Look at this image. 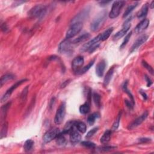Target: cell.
<instances>
[{
    "mask_svg": "<svg viewBox=\"0 0 154 154\" xmlns=\"http://www.w3.org/2000/svg\"><path fill=\"white\" fill-rule=\"evenodd\" d=\"M107 12L106 10H103L100 12L91 23V30L93 32L98 31L104 25L105 22L107 20Z\"/></svg>",
    "mask_w": 154,
    "mask_h": 154,
    "instance_id": "obj_1",
    "label": "cell"
},
{
    "mask_svg": "<svg viewBox=\"0 0 154 154\" xmlns=\"http://www.w3.org/2000/svg\"><path fill=\"white\" fill-rule=\"evenodd\" d=\"M47 13V7L42 4L36 5L28 12L29 16L32 18H42Z\"/></svg>",
    "mask_w": 154,
    "mask_h": 154,
    "instance_id": "obj_2",
    "label": "cell"
},
{
    "mask_svg": "<svg viewBox=\"0 0 154 154\" xmlns=\"http://www.w3.org/2000/svg\"><path fill=\"white\" fill-rule=\"evenodd\" d=\"M83 27V23H76L72 24L66 32V39H70L75 37V36H77L81 31Z\"/></svg>",
    "mask_w": 154,
    "mask_h": 154,
    "instance_id": "obj_3",
    "label": "cell"
},
{
    "mask_svg": "<svg viewBox=\"0 0 154 154\" xmlns=\"http://www.w3.org/2000/svg\"><path fill=\"white\" fill-rule=\"evenodd\" d=\"M125 4V1H116L114 2L111 11L109 13V17L111 19H114L118 16Z\"/></svg>",
    "mask_w": 154,
    "mask_h": 154,
    "instance_id": "obj_4",
    "label": "cell"
},
{
    "mask_svg": "<svg viewBox=\"0 0 154 154\" xmlns=\"http://www.w3.org/2000/svg\"><path fill=\"white\" fill-rule=\"evenodd\" d=\"M72 42L66 39L62 41L58 46V52L61 54H68L72 51Z\"/></svg>",
    "mask_w": 154,
    "mask_h": 154,
    "instance_id": "obj_5",
    "label": "cell"
},
{
    "mask_svg": "<svg viewBox=\"0 0 154 154\" xmlns=\"http://www.w3.org/2000/svg\"><path fill=\"white\" fill-rule=\"evenodd\" d=\"M66 114V104L65 102H62L60 105L57 109L55 118H54V122L56 125L61 124L65 117Z\"/></svg>",
    "mask_w": 154,
    "mask_h": 154,
    "instance_id": "obj_6",
    "label": "cell"
},
{
    "mask_svg": "<svg viewBox=\"0 0 154 154\" xmlns=\"http://www.w3.org/2000/svg\"><path fill=\"white\" fill-rule=\"evenodd\" d=\"M61 133L60 129L57 128H52L48 130L43 136V141L45 143H49L55 139Z\"/></svg>",
    "mask_w": 154,
    "mask_h": 154,
    "instance_id": "obj_7",
    "label": "cell"
},
{
    "mask_svg": "<svg viewBox=\"0 0 154 154\" xmlns=\"http://www.w3.org/2000/svg\"><path fill=\"white\" fill-rule=\"evenodd\" d=\"M27 81V79H21L20 81H17L15 84H14L10 88H9V89L7 90L5 93L2 97L1 99V102H4L8 99L10 97L13 92L16 89H17V88L19 86H21V84H23L24 83Z\"/></svg>",
    "mask_w": 154,
    "mask_h": 154,
    "instance_id": "obj_8",
    "label": "cell"
},
{
    "mask_svg": "<svg viewBox=\"0 0 154 154\" xmlns=\"http://www.w3.org/2000/svg\"><path fill=\"white\" fill-rule=\"evenodd\" d=\"M148 116V112L147 111L144 112L140 116H139L136 119H135L133 122H132L128 127V128L129 129H134L135 128H136L137 127H138V126H140V125L146 119H147V117Z\"/></svg>",
    "mask_w": 154,
    "mask_h": 154,
    "instance_id": "obj_9",
    "label": "cell"
},
{
    "mask_svg": "<svg viewBox=\"0 0 154 154\" xmlns=\"http://www.w3.org/2000/svg\"><path fill=\"white\" fill-rule=\"evenodd\" d=\"M84 60L82 56H78L75 57L72 62V68L74 72L78 74L79 70L81 69V67L84 64Z\"/></svg>",
    "mask_w": 154,
    "mask_h": 154,
    "instance_id": "obj_10",
    "label": "cell"
},
{
    "mask_svg": "<svg viewBox=\"0 0 154 154\" xmlns=\"http://www.w3.org/2000/svg\"><path fill=\"white\" fill-rule=\"evenodd\" d=\"M100 41H101V35L99 34L98 36H97V37L94 38L90 41L85 43L84 45H83L81 48L80 49V52L84 53V52H86V51H88L93 46L96 45L97 43H98Z\"/></svg>",
    "mask_w": 154,
    "mask_h": 154,
    "instance_id": "obj_11",
    "label": "cell"
},
{
    "mask_svg": "<svg viewBox=\"0 0 154 154\" xmlns=\"http://www.w3.org/2000/svg\"><path fill=\"white\" fill-rule=\"evenodd\" d=\"M75 127L73 128L69 133V138H70V142L73 144H76L78 143L81 138L80 134L79 133L78 131L75 129Z\"/></svg>",
    "mask_w": 154,
    "mask_h": 154,
    "instance_id": "obj_12",
    "label": "cell"
},
{
    "mask_svg": "<svg viewBox=\"0 0 154 154\" xmlns=\"http://www.w3.org/2000/svg\"><path fill=\"white\" fill-rule=\"evenodd\" d=\"M148 36L146 34H143L140 36V37H139L134 43L133 46H132L130 52L132 53L133 52V51H136L138 47H140L141 45H142L143 44L148 40Z\"/></svg>",
    "mask_w": 154,
    "mask_h": 154,
    "instance_id": "obj_13",
    "label": "cell"
},
{
    "mask_svg": "<svg viewBox=\"0 0 154 154\" xmlns=\"http://www.w3.org/2000/svg\"><path fill=\"white\" fill-rule=\"evenodd\" d=\"M149 25V19H144L134 29L135 33L137 34H140L148 27Z\"/></svg>",
    "mask_w": 154,
    "mask_h": 154,
    "instance_id": "obj_14",
    "label": "cell"
},
{
    "mask_svg": "<svg viewBox=\"0 0 154 154\" xmlns=\"http://www.w3.org/2000/svg\"><path fill=\"white\" fill-rule=\"evenodd\" d=\"M130 28H131V24H127V25H123V28L122 29V30L114 35L113 40H118L122 38L124 36H125V34L127 33V32L128 31Z\"/></svg>",
    "mask_w": 154,
    "mask_h": 154,
    "instance_id": "obj_15",
    "label": "cell"
},
{
    "mask_svg": "<svg viewBox=\"0 0 154 154\" xmlns=\"http://www.w3.org/2000/svg\"><path fill=\"white\" fill-rule=\"evenodd\" d=\"M105 67H106V62L104 60L99 62L97 65L96 74L99 77H101L103 76Z\"/></svg>",
    "mask_w": 154,
    "mask_h": 154,
    "instance_id": "obj_16",
    "label": "cell"
},
{
    "mask_svg": "<svg viewBox=\"0 0 154 154\" xmlns=\"http://www.w3.org/2000/svg\"><path fill=\"white\" fill-rule=\"evenodd\" d=\"M89 14V12H88V10H84L83 12L79 13L77 15L74 17V18L72 20V23H82L81 21L84 20V19L87 17V16Z\"/></svg>",
    "mask_w": 154,
    "mask_h": 154,
    "instance_id": "obj_17",
    "label": "cell"
},
{
    "mask_svg": "<svg viewBox=\"0 0 154 154\" xmlns=\"http://www.w3.org/2000/svg\"><path fill=\"white\" fill-rule=\"evenodd\" d=\"M149 9V5L146 3L143 5V7L141 8V9L137 13V16L138 18L141 19L144 18L146 15H147Z\"/></svg>",
    "mask_w": 154,
    "mask_h": 154,
    "instance_id": "obj_18",
    "label": "cell"
},
{
    "mask_svg": "<svg viewBox=\"0 0 154 154\" xmlns=\"http://www.w3.org/2000/svg\"><path fill=\"white\" fill-rule=\"evenodd\" d=\"M90 37V35L89 33H84L83 34L81 35L79 37L74 39L72 41L73 44H79L80 43H83L86 41L87 39H89Z\"/></svg>",
    "mask_w": 154,
    "mask_h": 154,
    "instance_id": "obj_19",
    "label": "cell"
},
{
    "mask_svg": "<svg viewBox=\"0 0 154 154\" xmlns=\"http://www.w3.org/2000/svg\"><path fill=\"white\" fill-rule=\"evenodd\" d=\"M114 68L113 67L107 72V74L104 78V87H107L109 84L110 82V81H111V79L113 77V74H114Z\"/></svg>",
    "mask_w": 154,
    "mask_h": 154,
    "instance_id": "obj_20",
    "label": "cell"
},
{
    "mask_svg": "<svg viewBox=\"0 0 154 154\" xmlns=\"http://www.w3.org/2000/svg\"><path fill=\"white\" fill-rule=\"evenodd\" d=\"M75 121H69L66 123V124L65 125L64 128L63 129V131L62 132V133L65 134H69L70 131L75 127Z\"/></svg>",
    "mask_w": 154,
    "mask_h": 154,
    "instance_id": "obj_21",
    "label": "cell"
},
{
    "mask_svg": "<svg viewBox=\"0 0 154 154\" xmlns=\"http://www.w3.org/2000/svg\"><path fill=\"white\" fill-rule=\"evenodd\" d=\"M112 131L111 130H107L105 133H104L103 136L101 138V142L102 144H106L110 140L111 136H112Z\"/></svg>",
    "mask_w": 154,
    "mask_h": 154,
    "instance_id": "obj_22",
    "label": "cell"
},
{
    "mask_svg": "<svg viewBox=\"0 0 154 154\" xmlns=\"http://www.w3.org/2000/svg\"><path fill=\"white\" fill-rule=\"evenodd\" d=\"M75 127L76 129L81 133H85L87 130L86 125L81 121H75Z\"/></svg>",
    "mask_w": 154,
    "mask_h": 154,
    "instance_id": "obj_23",
    "label": "cell"
},
{
    "mask_svg": "<svg viewBox=\"0 0 154 154\" xmlns=\"http://www.w3.org/2000/svg\"><path fill=\"white\" fill-rule=\"evenodd\" d=\"M79 110L81 114H86L88 113H89L90 110V102H86L83 105H81L79 107Z\"/></svg>",
    "mask_w": 154,
    "mask_h": 154,
    "instance_id": "obj_24",
    "label": "cell"
},
{
    "mask_svg": "<svg viewBox=\"0 0 154 154\" xmlns=\"http://www.w3.org/2000/svg\"><path fill=\"white\" fill-rule=\"evenodd\" d=\"M113 31V28L111 27L108 28L107 30L104 31L102 34H101V41H105L110 36L111 34Z\"/></svg>",
    "mask_w": 154,
    "mask_h": 154,
    "instance_id": "obj_25",
    "label": "cell"
},
{
    "mask_svg": "<svg viewBox=\"0 0 154 154\" xmlns=\"http://www.w3.org/2000/svg\"><path fill=\"white\" fill-rule=\"evenodd\" d=\"M100 114L98 113H93L87 117V122L90 125H93L96 120L99 118Z\"/></svg>",
    "mask_w": 154,
    "mask_h": 154,
    "instance_id": "obj_26",
    "label": "cell"
},
{
    "mask_svg": "<svg viewBox=\"0 0 154 154\" xmlns=\"http://www.w3.org/2000/svg\"><path fill=\"white\" fill-rule=\"evenodd\" d=\"M56 139V143L59 146H64L67 143L66 138L64 137V134L62 133H60V134L57 136Z\"/></svg>",
    "mask_w": 154,
    "mask_h": 154,
    "instance_id": "obj_27",
    "label": "cell"
},
{
    "mask_svg": "<svg viewBox=\"0 0 154 154\" xmlns=\"http://www.w3.org/2000/svg\"><path fill=\"white\" fill-rule=\"evenodd\" d=\"M14 78V76L11 74H7L3 76H2L0 81V83H1V87H2L5 83H7L9 80H12Z\"/></svg>",
    "mask_w": 154,
    "mask_h": 154,
    "instance_id": "obj_28",
    "label": "cell"
},
{
    "mask_svg": "<svg viewBox=\"0 0 154 154\" xmlns=\"http://www.w3.org/2000/svg\"><path fill=\"white\" fill-rule=\"evenodd\" d=\"M34 142L31 140V139H28L27 140L24 145V149L25 150V151L26 152H30L33 148V146H34Z\"/></svg>",
    "mask_w": 154,
    "mask_h": 154,
    "instance_id": "obj_29",
    "label": "cell"
},
{
    "mask_svg": "<svg viewBox=\"0 0 154 154\" xmlns=\"http://www.w3.org/2000/svg\"><path fill=\"white\" fill-rule=\"evenodd\" d=\"M137 5H138V3H135L134 4H132L129 5L125 11V12L123 13V18H125V17L128 16L129 14L132 12H133V10L137 6Z\"/></svg>",
    "mask_w": 154,
    "mask_h": 154,
    "instance_id": "obj_30",
    "label": "cell"
},
{
    "mask_svg": "<svg viewBox=\"0 0 154 154\" xmlns=\"http://www.w3.org/2000/svg\"><path fill=\"white\" fill-rule=\"evenodd\" d=\"M127 84H128V81H125L123 85L122 86V89H123V90L127 93L128 94V96L130 98V101H131L132 102V104H133V105H134V97L133 96V94H131V93L129 92V90H128V87H127Z\"/></svg>",
    "mask_w": 154,
    "mask_h": 154,
    "instance_id": "obj_31",
    "label": "cell"
},
{
    "mask_svg": "<svg viewBox=\"0 0 154 154\" xmlns=\"http://www.w3.org/2000/svg\"><path fill=\"white\" fill-rule=\"evenodd\" d=\"M94 61H95L94 59L93 60H92L87 66H84V68L81 69L79 70V71L78 72L77 74H85L86 72H87L88 70H89L90 69V68H92V66L93 65V64L94 63Z\"/></svg>",
    "mask_w": 154,
    "mask_h": 154,
    "instance_id": "obj_32",
    "label": "cell"
},
{
    "mask_svg": "<svg viewBox=\"0 0 154 154\" xmlns=\"http://www.w3.org/2000/svg\"><path fill=\"white\" fill-rule=\"evenodd\" d=\"M11 103L9 102V103L6 104L5 105H4L2 108H1V121H3L5 119V117L7 114V111H8V110L9 108V107H10Z\"/></svg>",
    "mask_w": 154,
    "mask_h": 154,
    "instance_id": "obj_33",
    "label": "cell"
},
{
    "mask_svg": "<svg viewBox=\"0 0 154 154\" xmlns=\"http://www.w3.org/2000/svg\"><path fill=\"white\" fill-rule=\"evenodd\" d=\"M7 129H8V123H7V122H4L1 128V134H0V138H1V139L6 137L7 133Z\"/></svg>",
    "mask_w": 154,
    "mask_h": 154,
    "instance_id": "obj_34",
    "label": "cell"
},
{
    "mask_svg": "<svg viewBox=\"0 0 154 154\" xmlns=\"http://www.w3.org/2000/svg\"><path fill=\"white\" fill-rule=\"evenodd\" d=\"M121 116H122V112H120L118 116H117V119H116L113 125V127H112V130L113 131H116L117 129V128L119 127V124H120V118H121Z\"/></svg>",
    "mask_w": 154,
    "mask_h": 154,
    "instance_id": "obj_35",
    "label": "cell"
},
{
    "mask_svg": "<svg viewBox=\"0 0 154 154\" xmlns=\"http://www.w3.org/2000/svg\"><path fill=\"white\" fill-rule=\"evenodd\" d=\"M93 101L94 102V104L98 107H100L101 106V96L98 93L94 92L93 94Z\"/></svg>",
    "mask_w": 154,
    "mask_h": 154,
    "instance_id": "obj_36",
    "label": "cell"
},
{
    "mask_svg": "<svg viewBox=\"0 0 154 154\" xmlns=\"http://www.w3.org/2000/svg\"><path fill=\"white\" fill-rule=\"evenodd\" d=\"M81 145L84 146L86 148H90V149H94L96 147V144L94 143L90 142V141H84L81 142Z\"/></svg>",
    "mask_w": 154,
    "mask_h": 154,
    "instance_id": "obj_37",
    "label": "cell"
},
{
    "mask_svg": "<svg viewBox=\"0 0 154 154\" xmlns=\"http://www.w3.org/2000/svg\"><path fill=\"white\" fill-rule=\"evenodd\" d=\"M131 35H132V31H131L130 33H129L127 36H126V37L124 39L122 43L121 44V45L120 47V49H123L127 45V44L128 43V42H129L131 37Z\"/></svg>",
    "mask_w": 154,
    "mask_h": 154,
    "instance_id": "obj_38",
    "label": "cell"
},
{
    "mask_svg": "<svg viewBox=\"0 0 154 154\" xmlns=\"http://www.w3.org/2000/svg\"><path fill=\"white\" fill-rule=\"evenodd\" d=\"M98 127L94 128L92 129L91 130H90L89 132H88V133L87 134V135L86 136V138L89 139V138H91L92 137H93L95 134V133H96L98 131Z\"/></svg>",
    "mask_w": 154,
    "mask_h": 154,
    "instance_id": "obj_39",
    "label": "cell"
},
{
    "mask_svg": "<svg viewBox=\"0 0 154 154\" xmlns=\"http://www.w3.org/2000/svg\"><path fill=\"white\" fill-rule=\"evenodd\" d=\"M142 64H143V66H144L146 69H148V70L149 71V72L151 73V74L152 75L153 74V68L151 66H150L147 62H145V61H143V62H142Z\"/></svg>",
    "mask_w": 154,
    "mask_h": 154,
    "instance_id": "obj_40",
    "label": "cell"
},
{
    "mask_svg": "<svg viewBox=\"0 0 154 154\" xmlns=\"http://www.w3.org/2000/svg\"><path fill=\"white\" fill-rule=\"evenodd\" d=\"M28 86H27L25 89H24L23 93H22L21 94V99L22 101H25L26 98H27V94H28Z\"/></svg>",
    "mask_w": 154,
    "mask_h": 154,
    "instance_id": "obj_41",
    "label": "cell"
},
{
    "mask_svg": "<svg viewBox=\"0 0 154 154\" xmlns=\"http://www.w3.org/2000/svg\"><path fill=\"white\" fill-rule=\"evenodd\" d=\"M116 147H113V146H103V147H101L99 149L101 151H111L114 149H115Z\"/></svg>",
    "mask_w": 154,
    "mask_h": 154,
    "instance_id": "obj_42",
    "label": "cell"
},
{
    "mask_svg": "<svg viewBox=\"0 0 154 154\" xmlns=\"http://www.w3.org/2000/svg\"><path fill=\"white\" fill-rule=\"evenodd\" d=\"M145 79L146 80V82H147V87H150L152 84V81H151V79L147 75H145Z\"/></svg>",
    "mask_w": 154,
    "mask_h": 154,
    "instance_id": "obj_43",
    "label": "cell"
},
{
    "mask_svg": "<svg viewBox=\"0 0 154 154\" xmlns=\"http://www.w3.org/2000/svg\"><path fill=\"white\" fill-rule=\"evenodd\" d=\"M125 104L127 106V107H128L129 108H133L134 105L133 104H131V102L130 101L126 99L125 101Z\"/></svg>",
    "mask_w": 154,
    "mask_h": 154,
    "instance_id": "obj_44",
    "label": "cell"
},
{
    "mask_svg": "<svg viewBox=\"0 0 154 154\" xmlns=\"http://www.w3.org/2000/svg\"><path fill=\"white\" fill-rule=\"evenodd\" d=\"M151 141L150 138H142L139 139V142L141 143H146V142H149Z\"/></svg>",
    "mask_w": 154,
    "mask_h": 154,
    "instance_id": "obj_45",
    "label": "cell"
},
{
    "mask_svg": "<svg viewBox=\"0 0 154 154\" xmlns=\"http://www.w3.org/2000/svg\"><path fill=\"white\" fill-rule=\"evenodd\" d=\"M1 29H2V31H4V33H5L7 30H8V27H7V25L5 24H3L1 25Z\"/></svg>",
    "mask_w": 154,
    "mask_h": 154,
    "instance_id": "obj_46",
    "label": "cell"
},
{
    "mask_svg": "<svg viewBox=\"0 0 154 154\" xmlns=\"http://www.w3.org/2000/svg\"><path fill=\"white\" fill-rule=\"evenodd\" d=\"M140 93L142 95V97H143V98H144V100H146V99H147V98H148V97H147V94H146V93H145L144 92L140 90Z\"/></svg>",
    "mask_w": 154,
    "mask_h": 154,
    "instance_id": "obj_47",
    "label": "cell"
},
{
    "mask_svg": "<svg viewBox=\"0 0 154 154\" xmlns=\"http://www.w3.org/2000/svg\"><path fill=\"white\" fill-rule=\"evenodd\" d=\"M110 3V1H101V2H100V4H101V5L103 6V5H107V4H108V3Z\"/></svg>",
    "mask_w": 154,
    "mask_h": 154,
    "instance_id": "obj_48",
    "label": "cell"
},
{
    "mask_svg": "<svg viewBox=\"0 0 154 154\" xmlns=\"http://www.w3.org/2000/svg\"><path fill=\"white\" fill-rule=\"evenodd\" d=\"M153 4H154V1H152L151 2V3L150 4V5H149V7H150V8H151V9H153V5H154Z\"/></svg>",
    "mask_w": 154,
    "mask_h": 154,
    "instance_id": "obj_49",
    "label": "cell"
}]
</instances>
